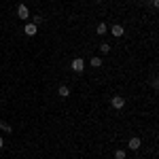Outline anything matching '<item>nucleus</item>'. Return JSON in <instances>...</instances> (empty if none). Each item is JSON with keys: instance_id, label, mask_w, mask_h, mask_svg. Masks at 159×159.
<instances>
[{"instance_id": "obj_1", "label": "nucleus", "mask_w": 159, "mask_h": 159, "mask_svg": "<svg viewBox=\"0 0 159 159\" xmlns=\"http://www.w3.org/2000/svg\"><path fill=\"white\" fill-rule=\"evenodd\" d=\"M70 68H72L74 72H83V70H85V60H83V57H74L72 64H70Z\"/></svg>"}, {"instance_id": "obj_2", "label": "nucleus", "mask_w": 159, "mask_h": 159, "mask_svg": "<svg viewBox=\"0 0 159 159\" xmlns=\"http://www.w3.org/2000/svg\"><path fill=\"white\" fill-rule=\"evenodd\" d=\"M110 106L121 110L123 106H125V98H123V96H112V98H110Z\"/></svg>"}, {"instance_id": "obj_3", "label": "nucleus", "mask_w": 159, "mask_h": 159, "mask_svg": "<svg viewBox=\"0 0 159 159\" xmlns=\"http://www.w3.org/2000/svg\"><path fill=\"white\" fill-rule=\"evenodd\" d=\"M17 17L24 19V21H28V17H30V9H28V4H19V7H17Z\"/></svg>"}, {"instance_id": "obj_4", "label": "nucleus", "mask_w": 159, "mask_h": 159, "mask_svg": "<svg viewBox=\"0 0 159 159\" xmlns=\"http://www.w3.org/2000/svg\"><path fill=\"white\" fill-rule=\"evenodd\" d=\"M140 147H142V140H140V138H129V140H127V148H129V151H138Z\"/></svg>"}, {"instance_id": "obj_5", "label": "nucleus", "mask_w": 159, "mask_h": 159, "mask_svg": "<svg viewBox=\"0 0 159 159\" xmlns=\"http://www.w3.org/2000/svg\"><path fill=\"white\" fill-rule=\"evenodd\" d=\"M36 32H38V25L25 24V28H24V34H25V36H36Z\"/></svg>"}, {"instance_id": "obj_6", "label": "nucleus", "mask_w": 159, "mask_h": 159, "mask_svg": "<svg viewBox=\"0 0 159 159\" xmlns=\"http://www.w3.org/2000/svg\"><path fill=\"white\" fill-rule=\"evenodd\" d=\"M110 32H112V36H123V32H125V28L121 24H115L110 28Z\"/></svg>"}, {"instance_id": "obj_7", "label": "nucleus", "mask_w": 159, "mask_h": 159, "mask_svg": "<svg viewBox=\"0 0 159 159\" xmlns=\"http://www.w3.org/2000/svg\"><path fill=\"white\" fill-rule=\"evenodd\" d=\"M106 32H108V25L104 24V21H102V24H98V28H96V34H100V36H102V34H106Z\"/></svg>"}, {"instance_id": "obj_8", "label": "nucleus", "mask_w": 159, "mask_h": 159, "mask_svg": "<svg viewBox=\"0 0 159 159\" xmlns=\"http://www.w3.org/2000/svg\"><path fill=\"white\" fill-rule=\"evenodd\" d=\"M57 93H60L61 98H68V96H70V89H68L66 85H60V89H57Z\"/></svg>"}, {"instance_id": "obj_9", "label": "nucleus", "mask_w": 159, "mask_h": 159, "mask_svg": "<svg viewBox=\"0 0 159 159\" xmlns=\"http://www.w3.org/2000/svg\"><path fill=\"white\" fill-rule=\"evenodd\" d=\"M125 157H127V153H125L123 148H117V151H115V159H125Z\"/></svg>"}, {"instance_id": "obj_10", "label": "nucleus", "mask_w": 159, "mask_h": 159, "mask_svg": "<svg viewBox=\"0 0 159 159\" xmlns=\"http://www.w3.org/2000/svg\"><path fill=\"white\" fill-rule=\"evenodd\" d=\"M89 64H91V66H93V68H100V66H102V60H100V57H96V55H93V57H91V60H89Z\"/></svg>"}, {"instance_id": "obj_11", "label": "nucleus", "mask_w": 159, "mask_h": 159, "mask_svg": "<svg viewBox=\"0 0 159 159\" xmlns=\"http://www.w3.org/2000/svg\"><path fill=\"white\" fill-rule=\"evenodd\" d=\"M43 21H45V17H43V15H34V17H32V24H34V25H40Z\"/></svg>"}, {"instance_id": "obj_12", "label": "nucleus", "mask_w": 159, "mask_h": 159, "mask_svg": "<svg viewBox=\"0 0 159 159\" xmlns=\"http://www.w3.org/2000/svg\"><path fill=\"white\" fill-rule=\"evenodd\" d=\"M0 129H2V132H9V134L13 132V129H11V125H9L7 121H0Z\"/></svg>"}, {"instance_id": "obj_13", "label": "nucleus", "mask_w": 159, "mask_h": 159, "mask_svg": "<svg viewBox=\"0 0 159 159\" xmlns=\"http://www.w3.org/2000/svg\"><path fill=\"white\" fill-rule=\"evenodd\" d=\"M100 51H102V53H108V51H110V45H108V43H102V45H100Z\"/></svg>"}, {"instance_id": "obj_14", "label": "nucleus", "mask_w": 159, "mask_h": 159, "mask_svg": "<svg viewBox=\"0 0 159 159\" xmlns=\"http://www.w3.org/2000/svg\"><path fill=\"white\" fill-rule=\"evenodd\" d=\"M2 147H4V140H2V138H0V148H2Z\"/></svg>"}, {"instance_id": "obj_15", "label": "nucleus", "mask_w": 159, "mask_h": 159, "mask_svg": "<svg viewBox=\"0 0 159 159\" xmlns=\"http://www.w3.org/2000/svg\"><path fill=\"white\" fill-rule=\"evenodd\" d=\"M96 2H102V0H96Z\"/></svg>"}]
</instances>
